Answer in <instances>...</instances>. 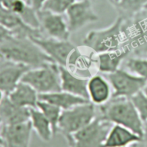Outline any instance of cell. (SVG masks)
<instances>
[{
	"label": "cell",
	"instance_id": "6da1fadb",
	"mask_svg": "<svg viewBox=\"0 0 147 147\" xmlns=\"http://www.w3.org/2000/svg\"><path fill=\"white\" fill-rule=\"evenodd\" d=\"M0 58L30 68L54 63L30 37L13 34L0 42Z\"/></svg>",
	"mask_w": 147,
	"mask_h": 147
},
{
	"label": "cell",
	"instance_id": "7a4b0ae2",
	"mask_svg": "<svg viewBox=\"0 0 147 147\" xmlns=\"http://www.w3.org/2000/svg\"><path fill=\"white\" fill-rule=\"evenodd\" d=\"M101 117L113 124L120 125L132 131L142 138L144 122L131 98L112 97L100 106Z\"/></svg>",
	"mask_w": 147,
	"mask_h": 147
},
{
	"label": "cell",
	"instance_id": "3957f363",
	"mask_svg": "<svg viewBox=\"0 0 147 147\" xmlns=\"http://www.w3.org/2000/svg\"><path fill=\"white\" fill-rule=\"evenodd\" d=\"M124 20L125 18L119 16L109 27L90 31L83 39L84 46L97 54L120 49L125 40L123 29Z\"/></svg>",
	"mask_w": 147,
	"mask_h": 147
},
{
	"label": "cell",
	"instance_id": "277c9868",
	"mask_svg": "<svg viewBox=\"0 0 147 147\" xmlns=\"http://www.w3.org/2000/svg\"><path fill=\"white\" fill-rule=\"evenodd\" d=\"M96 113L95 105L91 102L62 111L57 125V134H60L69 145L75 133L86 127L96 119Z\"/></svg>",
	"mask_w": 147,
	"mask_h": 147
},
{
	"label": "cell",
	"instance_id": "5b68a950",
	"mask_svg": "<svg viewBox=\"0 0 147 147\" xmlns=\"http://www.w3.org/2000/svg\"><path fill=\"white\" fill-rule=\"evenodd\" d=\"M21 81L30 85L39 94L61 90L59 65L52 63L27 70Z\"/></svg>",
	"mask_w": 147,
	"mask_h": 147
},
{
	"label": "cell",
	"instance_id": "8992f818",
	"mask_svg": "<svg viewBox=\"0 0 147 147\" xmlns=\"http://www.w3.org/2000/svg\"><path fill=\"white\" fill-rule=\"evenodd\" d=\"M113 123L99 116L72 136L69 147H103Z\"/></svg>",
	"mask_w": 147,
	"mask_h": 147
},
{
	"label": "cell",
	"instance_id": "52a82bcc",
	"mask_svg": "<svg viewBox=\"0 0 147 147\" xmlns=\"http://www.w3.org/2000/svg\"><path fill=\"white\" fill-rule=\"evenodd\" d=\"M103 76L110 83L113 98L126 97L131 98L142 91L147 81L128 70L120 68L113 73Z\"/></svg>",
	"mask_w": 147,
	"mask_h": 147
},
{
	"label": "cell",
	"instance_id": "ba28073f",
	"mask_svg": "<svg viewBox=\"0 0 147 147\" xmlns=\"http://www.w3.org/2000/svg\"><path fill=\"white\" fill-rule=\"evenodd\" d=\"M30 38L57 65L68 67L71 57L76 51V46L71 42L44 36Z\"/></svg>",
	"mask_w": 147,
	"mask_h": 147
},
{
	"label": "cell",
	"instance_id": "9c48e42d",
	"mask_svg": "<svg viewBox=\"0 0 147 147\" xmlns=\"http://www.w3.org/2000/svg\"><path fill=\"white\" fill-rule=\"evenodd\" d=\"M70 32H76L85 26L98 20L90 0H77L65 12Z\"/></svg>",
	"mask_w": 147,
	"mask_h": 147
},
{
	"label": "cell",
	"instance_id": "30bf717a",
	"mask_svg": "<svg viewBox=\"0 0 147 147\" xmlns=\"http://www.w3.org/2000/svg\"><path fill=\"white\" fill-rule=\"evenodd\" d=\"M42 32L47 37L61 40H69L71 32L67 20L63 14L41 9L37 12Z\"/></svg>",
	"mask_w": 147,
	"mask_h": 147
},
{
	"label": "cell",
	"instance_id": "8fae6325",
	"mask_svg": "<svg viewBox=\"0 0 147 147\" xmlns=\"http://www.w3.org/2000/svg\"><path fill=\"white\" fill-rule=\"evenodd\" d=\"M1 125L0 133L4 141V147H30L33 131L30 121Z\"/></svg>",
	"mask_w": 147,
	"mask_h": 147
},
{
	"label": "cell",
	"instance_id": "7c38bea8",
	"mask_svg": "<svg viewBox=\"0 0 147 147\" xmlns=\"http://www.w3.org/2000/svg\"><path fill=\"white\" fill-rule=\"evenodd\" d=\"M0 24L13 35L28 37H39L42 35L40 29L34 28L26 24L15 13L9 11L0 4Z\"/></svg>",
	"mask_w": 147,
	"mask_h": 147
},
{
	"label": "cell",
	"instance_id": "4fadbf2b",
	"mask_svg": "<svg viewBox=\"0 0 147 147\" xmlns=\"http://www.w3.org/2000/svg\"><path fill=\"white\" fill-rule=\"evenodd\" d=\"M30 69L24 65L0 58V90L9 94Z\"/></svg>",
	"mask_w": 147,
	"mask_h": 147
},
{
	"label": "cell",
	"instance_id": "5bb4252c",
	"mask_svg": "<svg viewBox=\"0 0 147 147\" xmlns=\"http://www.w3.org/2000/svg\"><path fill=\"white\" fill-rule=\"evenodd\" d=\"M88 93L89 101L95 106H102L112 97L111 86L103 75H95L88 79Z\"/></svg>",
	"mask_w": 147,
	"mask_h": 147
},
{
	"label": "cell",
	"instance_id": "9a60e30c",
	"mask_svg": "<svg viewBox=\"0 0 147 147\" xmlns=\"http://www.w3.org/2000/svg\"><path fill=\"white\" fill-rule=\"evenodd\" d=\"M61 90L89 100L88 78H80L72 73L67 67L59 66Z\"/></svg>",
	"mask_w": 147,
	"mask_h": 147
},
{
	"label": "cell",
	"instance_id": "2e32d148",
	"mask_svg": "<svg viewBox=\"0 0 147 147\" xmlns=\"http://www.w3.org/2000/svg\"><path fill=\"white\" fill-rule=\"evenodd\" d=\"M142 138L132 131L117 124H113L103 147H125L139 144Z\"/></svg>",
	"mask_w": 147,
	"mask_h": 147
},
{
	"label": "cell",
	"instance_id": "e0dca14e",
	"mask_svg": "<svg viewBox=\"0 0 147 147\" xmlns=\"http://www.w3.org/2000/svg\"><path fill=\"white\" fill-rule=\"evenodd\" d=\"M130 53L128 48L98 53L96 63L98 70L103 75L109 74L119 70L122 62Z\"/></svg>",
	"mask_w": 147,
	"mask_h": 147
},
{
	"label": "cell",
	"instance_id": "ac0fdd59",
	"mask_svg": "<svg viewBox=\"0 0 147 147\" xmlns=\"http://www.w3.org/2000/svg\"><path fill=\"white\" fill-rule=\"evenodd\" d=\"M1 124H14L30 121V109L20 107L13 103L5 95L0 103Z\"/></svg>",
	"mask_w": 147,
	"mask_h": 147
},
{
	"label": "cell",
	"instance_id": "d6986e66",
	"mask_svg": "<svg viewBox=\"0 0 147 147\" xmlns=\"http://www.w3.org/2000/svg\"><path fill=\"white\" fill-rule=\"evenodd\" d=\"M7 96L13 103L27 109L37 108L39 101V93L30 85L22 81Z\"/></svg>",
	"mask_w": 147,
	"mask_h": 147
},
{
	"label": "cell",
	"instance_id": "ffe728a7",
	"mask_svg": "<svg viewBox=\"0 0 147 147\" xmlns=\"http://www.w3.org/2000/svg\"><path fill=\"white\" fill-rule=\"evenodd\" d=\"M0 4L4 8L20 16L24 22L34 28H40L37 11L24 0H0Z\"/></svg>",
	"mask_w": 147,
	"mask_h": 147
},
{
	"label": "cell",
	"instance_id": "44dd1931",
	"mask_svg": "<svg viewBox=\"0 0 147 147\" xmlns=\"http://www.w3.org/2000/svg\"><path fill=\"white\" fill-rule=\"evenodd\" d=\"M39 100L47 101L60 108L62 111L67 110L78 105L90 102L88 100L75 96L64 90L53 93L39 94Z\"/></svg>",
	"mask_w": 147,
	"mask_h": 147
},
{
	"label": "cell",
	"instance_id": "7402d4cb",
	"mask_svg": "<svg viewBox=\"0 0 147 147\" xmlns=\"http://www.w3.org/2000/svg\"><path fill=\"white\" fill-rule=\"evenodd\" d=\"M30 121L32 129L42 141L49 142L54 136L51 123L37 108L30 109Z\"/></svg>",
	"mask_w": 147,
	"mask_h": 147
},
{
	"label": "cell",
	"instance_id": "603a6c76",
	"mask_svg": "<svg viewBox=\"0 0 147 147\" xmlns=\"http://www.w3.org/2000/svg\"><path fill=\"white\" fill-rule=\"evenodd\" d=\"M146 4L147 0H120L113 6L120 11L121 16L125 18V16L133 17L139 14L144 10Z\"/></svg>",
	"mask_w": 147,
	"mask_h": 147
},
{
	"label": "cell",
	"instance_id": "cb8c5ba5",
	"mask_svg": "<svg viewBox=\"0 0 147 147\" xmlns=\"http://www.w3.org/2000/svg\"><path fill=\"white\" fill-rule=\"evenodd\" d=\"M37 108L50 122L54 135L57 134V125L62 113L61 109L52 103L40 100L37 103Z\"/></svg>",
	"mask_w": 147,
	"mask_h": 147
},
{
	"label": "cell",
	"instance_id": "d4e9b609",
	"mask_svg": "<svg viewBox=\"0 0 147 147\" xmlns=\"http://www.w3.org/2000/svg\"><path fill=\"white\" fill-rule=\"evenodd\" d=\"M126 70L147 80V58L131 57L126 61Z\"/></svg>",
	"mask_w": 147,
	"mask_h": 147
},
{
	"label": "cell",
	"instance_id": "484cf974",
	"mask_svg": "<svg viewBox=\"0 0 147 147\" xmlns=\"http://www.w3.org/2000/svg\"><path fill=\"white\" fill-rule=\"evenodd\" d=\"M77 0H47L42 9L63 14Z\"/></svg>",
	"mask_w": 147,
	"mask_h": 147
},
{
	"label": "cell",
	"instance_id": "4316f807",
	"mask_svg": "<svg viewBox=\"0 0 147 147\" xmlns=\"http://www.w3.org/2000/svg\"><path fill=\"white\" fill-rule=\"evenodd\" d=\"M138 113L141 119L145 122L147 121V96L142 91L139 92L136 95L131 98Z\"/></svg>",
	"mask_w": 147,
	"mask_h": 147
},
{
	"label": "cell",
	"instance_id": "83f0119b",
	"mask_svg": "<svg viewBox=\"0 0 147 147\" xmlns=\"http://www.w3.org/2000/svg\"><path fill=\"white\" fill-rule=\"evenodd\" d=\"M29 5L32 7L36 11H39L42 9L45 3L47 0H26Z\"/></svg>",
	"mask_w": 147,
	"mask_h": 147
},
{
	"label": "cell",
	"instance_id": "f1b7e54d",
	"mask_svg": "<svg viewBox=\"0 0 147 147\" xmlns=\"http://www.w3.org/2000/svg\"><path fill=\"white\" fill-rule=\"evenodd\" d=\"M136 147H147V121L144 122V133L142 142L136 144Z\"/></svg>",
	"mask_w": 147,
	"mask_h": 147
},
{
	"label": "cell",
	"instance_id": "f546056e",
	"mask_svg": "<svg viewBox=\"0 0 147 147\" xmlns=\"http://www.w3.org/2000/svg\"><path fill=\"white\" fill-rule=\"evenodd\" d=\"M11 34H11L8 30H7L5 27H3V26L0 24V42H2L3 40H5V39L7 38L8 37H9Z\"/></svg>",
	"mask_w": 147,
	"mask_h": 147
},
{
	"label": "cell",
	"instance_id": "4dcf8cb0",
	"mask_svg": "<svg viewBox=\"0 0 147 147\" xmlns=\"http://www.w3.org/2000/svg\"><path fill=\"white\" fill-rule=\"evenodd\" d=\"M1 125V119H0V126ZM0 147H4V141H3L2 137L1 136V133H0Z\"/></svg>",
	"mask_w": 147,
	"mask_h": 147
},
{
	"label": "cell",
	"instance_id": "1f68e13d",
	"mask_svg": "<svg viewBox=\"0 0 147 147\" xmlns=\"http://www.w3.org/2000/svg\"><path fill=\"white\" fill-rule=\"evenodd\" d=\"M5 93H4V92L2 91L1 90H0V103H1V102L2 101V100L4 99V96H5Z\"/></svg>",
	"mask_w": 147,
	"mask_h": 147
},
{
	"label": "cell",
	"instance_id": "d6a6232c",
	"mask_svg": "<svg viewBox=\"0 0 147 147\" xmlns=\"http://www.w3.org/2000/svg\"><path fill=\"white\" fill-rule=\"evenodd\" d=\"M142 92H143V93L147 96V81H146V84H145V86H144L143 89H142Z\"/></svg>",
	"mask_w": 147,
	"mask_h": 147
},
{
	"label": "cell",
	"instance_id": "836d02e7",
	"mask_svg": "<svg viewBox=\"0 0 147 147\" xmlns=\"http://www.w3.org/2000/svg\"><path fill=\"white\" fill-rule=\"evenodd\" d=\"M109 1H110L111 3L112 4H113V5H114L115 4H116V3L117 2H119V1H120V0H109Z\"/></svg>",
	"mask_w": 147,
	"mask_h": 147
},
{
	"label": "cell",
	"instance_id": "e575fe53",
	"mask_svg": "<svg viewBox=\"0 0 147 147\" xmlns=\"http://www.w3.org/2000/svg\"><path fill=\"white\" fill-rule=\"evenodd\" d=\"M125 147H136V144H133V145H131V146H125Z\"/></svg>",
	"mask_w": 147,
	"mask_h": 147
},
{
	"label": "cell",
	"instance_id": "d590c367",
	"mask_svg": "<svg viewBox=\"0 0 147 147\" xmlns=\"http://www.w3.org/2000/svg\"><path fill=\"white\" fill-rule=\"evenodd\" d=\"M144 10H145V11H147V4H146V6H145V8H144Z\"/></svg>",
	"mask_w": 147,
	"mask_h": 147
}]
</instances>
